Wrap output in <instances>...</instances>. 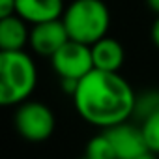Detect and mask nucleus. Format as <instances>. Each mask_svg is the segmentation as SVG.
Instances as JSON below:
<instances>
[{
    "instance_id": "17",
    "label": "nucleus",
    "mask_w": 159,
    "mask_h": 159,
    "mask_svg": "<svg viewBox=\"0 0 159 159\" xmlns=\"http://www.w3.org/2000/svg\"><path fill=\"white\" fill-rule=\"evenodd\" d=\"M137 159H159V157H157V153H153V152H146V153L139 155Z\"/></svg>"
},
{
    "instance_id": "1",
    "label": "nucleus",
    "mask_w": 159,
    "mask_h": 159,
    "mask_svg": "<svg viewBox=\"0 0 159 159\" xmlns=\"http://www.w3.org/2000/svg\"><path fill=\"white\" fill-rule=\"evenodd\" d=\"M71 98L79 116L86 124L109 129L133 116L137 94L120 71L94 67L79 81Z\"/></svg>"
},
{
    "instance_id": "16",
    "label": "nucleus",
    "mask_w": 159,
    "mask_h": 159,
    "mask_svg": "<svg viewBox=\"0 0 159 159\" xmlns=\"http://www.w3.org/2000/svg\"><path fill=\"white\" fill-rule=\"evenodd\" d=\"M146 4L155 15H159V0H146Z\"/></svg>"
},
{
    "instance_id": "13",
    "label": "nucleus",
    "mask_w": 159,
    "mask_h": 159,
    "mask_svg": "<svg viewBox=\"0 0 159 159\" xmlns=\"http://www.w3.org/2000/svg\"><path fill=\"white\" fill-rule=\"evenodd\" d=\"M140 127H142L148 150L159 155V112H155L153 116H150L144 122H140Z\"/></svg>"
},
{
    "instance_id": "18",
    "label": "nucleus",
    "mask_w": 159,
    "mask_h": 159,
    "mask_svg": "<svg viewBox=\"0 0 159 159\" xmlns=\"http://www.w3.org/2000/svg\"><path fill=\"white\" fill-rule=\"evenodd\" d=\"M81 159H88V157H81Z\"/></svg>"
},
{
    "instance_id": "3",
    "label": "nucleus",
    "mask_w": 159,
    "mask_h": 159,
    "mask_svg": "<svg viewBox=\"0 0 159 159\" xmlns=\"http://www.w3.org/2000/svg\"><path fill=\"white\" fill-rule=\"evenodd\" d=\"M62 21L69 39L94 45L111 28V11L103 0H73L66 6Z\"/></svg>"
},
{
    "instance_id": "9",
    "label": "nucleus",
    "mask_w": 159,
    "mask_h": 159,
    "mask_svg": "<svg viewBox=\"0 0 159 159\" xmlns=\"http://www.w3.org/2000/svg\"><path fill=\"white\" fill-rule=\"evenodd\" d=\"M30 41L28 23L15 15L0 17V51H23Z\"/></svg>"
},
{
    "instance_id": "12",
    "label": "nucleus",
    "mask_w": 159,
    "mask_h": 159,
    "mask_svg": "<svg viewBox=\"0 0 159 159\" xmlns=\"http://www.w3.org/2000/svg\"><path fill=\"white\" fill-rule=\"evenodd\" d=\"M155 112H159V90H146V92L137 94L133 116L144 122L146 118L153 116Z\"/></svg>"
},
{
    "instance_id": "10",
    "label": "nucleus",
    "mask_w": 159,
    "mask_h": 159,
    "mask_svg": "<svg viewBox=\"0 0 159 159\" xmlns=\"http://www.w3.org/2000/svg\"><path fill=\"white\" fill-rule=\"evenodd\" d=\"M90 47H92V58H94L96 69L120 71V67L124 66V60H125V51L118 39L105 36Z\"/></svg>"
},
{
    "instance_id": "4",
    "label": "nucleus",
    "mask_w": 159,
    "mask_h": 159,
    "mask_svg": "<svg viewBox=\"0 0 159 159\" xmlns=\"http://www.w3.org/2000/svg\"><path fill=\"white\" fill-rule=\"evenodd\" d=\"M13 125L25 140L43 142L54 133L56 120L52 111L45 103L26 99L17 105V111L13 114Z\"/></svg>"
},
{
    "instance_id": "2",
    "label": "nucleus",
    "mask_w": 159,
    "mask_h": 159,
    "mask_svg": "<svg viewBox=\"0 0 159 159\" xmlns=\"http://www.w3.org/2000/svg\"><path fill=\"white\" fill-rule=\"evenodd\" d=\"M38 84V69L28 52H0V103L4 107L21 105L30 99Z\"/></svg>"
},
{
    "instance_id": "11",
    "label": "nucleus",
    "mask_w": 159,
    "mask_h": 159,
    "mask_svg": "<svg viewBox=\"0 0 159 159\" xmlns=\"http://www.w3.org/2000/svg\"><path fill=\"white\" fill-rule=\"evenodd\" d=\"M84 157H88V159H118L116 150L105 131L88 140V144L84 148Z\"/></svg>"
},
{
    "instance_id": "6",
    "label": "nucleus",
    "mask_w": 159,
    "mask_h": 159,
    "mask_svg": "<svg viewBox=\"0 0 159 159\" xmlns=\"http://www.w3.org/2000/svg\"><path fill=\"white\" fill-rule=\"evenodd\" d=\"M103 131L109 135L118 159H137L139 155L150 152L144 133H142V127L129 124V120L122 122L118 125H112L109 129H103Z\"/></svg>"
},
{
    "instance_id": "5",
    "label": "nucleus",
    "mask_w": 159,
    "mask_h": 159,
    "mask_svg": "<svg viewBox=\"0 0 159 159\" xmlns=\"http://www.w3.org/2000/svg\"><path fill=\"white\" fill-rule=\"evenodd\" d=\"M51 66L60 79L81 81L84 75H88L94 69L92 47L75 39H67L51 56Z\"/></svg>"
},
{
    "instance_id": "15",
    "label": "nucleus",
    "mask_w": 159,
    "mask_h": 159,
    "mask_svg": "<svg viewBox=\"0 0 159 159\" xmlns=\"http://www.w3.org/2000/svg\"><path fill=\"white\" fill-rule=\"evenodd\" d=\"M150 34H152V41H153V45L159 49V15H157V19L153 21V25H152V30H150Z\"/></svg>"
},
{
    "instance_id": "7",
    "label": "nucleus",
    "mask_w": 159,
    "mask_h": 159,
    "mask_svg": "<svg viewBox=\"0 0 159 159\" xmlns=\"http://www.w3.org/2000/svg\"><path fill=\"white\" fill-rule=\"evenodd\" d=\"M69 39V34L66 30V25L62 19L47 21L34 25L30 28V47L36 54L51 58L66 41Z\"/></svg>"
},
{
    "instance_id": "8",
    "label": "nucleus",
    "mask_w": 159,
    "mask_h": 159,
    "mask_svg": "<svg viewBox=\"0 0 159 159\" xmlns=\"http://www.w3.org/2000/svg\"><path fill=\"white\" fill-rule=\"evenodd\" d=\"M64 10V0H15V13L30 26L62 19Z\"/></svg>"
},
{
    "instance_id": "14",
    "label": "nucleus",
    "mask_w": 159,
    "mask_h": 159,
    "mask_svg": "<svg viewBox=\"0 0 159 159\" xmlns=\"http://www.w3.org/2000/svg\"><path fill=\"white\" fill-rule=\"evenodd\" d=\"M15 15V0H0V17Z\"/></svg>"
}]
</instances>
